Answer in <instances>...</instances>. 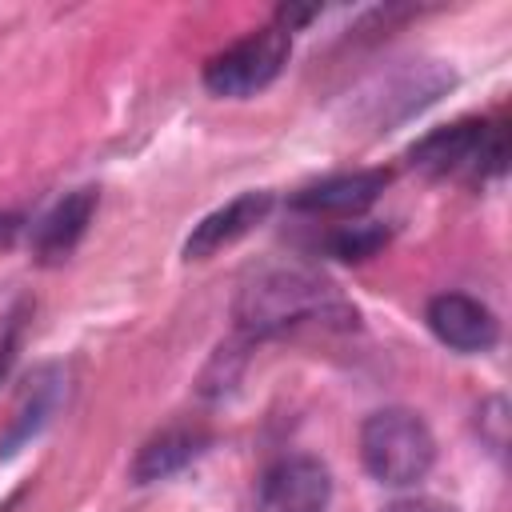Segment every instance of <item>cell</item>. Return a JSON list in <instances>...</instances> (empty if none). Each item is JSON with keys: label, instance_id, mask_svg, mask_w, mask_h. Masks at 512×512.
I'll list each match as a JSON object with an SVG mask.
<instances>
[{"label": "cell", "instance_id": "6da1fadb", "mask_svg": "<svg viewBox=\"0 0 512 512\" xmlns=\"http://www.w3.org/2000/svg\"><path fill=\"white\" fill-rule=\"evenodd\" d=\"M232 316L244 340L280 336L304 324H320V328L356 324V308L344 300V292L328 276L300 264H272L252 272L232 300Z\"/></svg>", "mask_w": 512, "mask_h": 512}, {"label": "cell", "instance_id": "7a4b0ae2", "mask_svg": "<svg viewBox=\"0 0 512 512\" xmlns=\"http://www.w3.org/2000/svg\"><path fill=\"white\" fill-rule=\"evenodd\" d=\"M408 164L424 176H452L468 184H484L508 168V124L464 116L444 128H432L408 148Z\"/></svg>", "mask_w": 512, "mask_h": 512}, {"label": "cell", "instance_id": "3957f363", "mask_svg": "<svg viewBox=\"0 0 512 512\" xmlns=\"http://www.w3.org/2000/svg\"><path fill=\"white\" fill-rule=\"evenodd\" d=\"M360 464L384 488H412L436 464V436L412 408H380L360 424Z\"/></svg>", "mask_w": 512, "mask_h": 512}, {"label": "cell", "instance_id": "277c9868", "mask_svg": "<svg viewBox=\"0 0 512 512\" xmlns=\"http://www.w3.org/2000/svg\"><path fill=\"white\" fill-rule=\"evenodd\" d=\"M288 52H292V32L284 24H264L248 36H240L236 44H228L224 52H216L200 80L212 96H224V100H248L256 92H264L288 64Z\"/></svg>", "mask_w": 512, "mask_h": 512}, {"label": "cell", "instance_id": "5b68a950", "mask_svg": "<svg viewBox=\"0 0 512 512\" xmlns=\"http://www.w3.org/2000/svg\"><path fill=\"white\" fill-rule=\"evenodd\" d=\"M332 472L316 456L276 460L256 488V512H328Z\"/></svg>", "mask_w": 512, "mask_h": 512}, {"label": "cell", "instance_id": "8992f818", "mask_svg": "<svg viewBox=\"0 0 512 512\" xmlns=\"http://www.w3.org/2000/svg\"><path fill=\"white\" fill-rule=\"evenodd\" d=\"M424 320H428V328H432V336L440 344H448L452 352H464V356L492 352L496 340H500L496 312L484 300L464 296V292H440V296H432L428 308H424Z\"/></svg>", "mask_w": 512, "mask_h": 512}, {"label": "cell", "instance_id": "52a82bcc", "mask_svg": "<svg viewBox=\"0 0 512 512\" xmlns=\"http://www.w3.org/2000/svg\"><path fill=\"white\" fill-rule=\"evenodd\" d=\"M392 172L388 168H356V172H336L324 176L308 188H300L292 196L296 212L308 216H360L364 208H372L380 200V192L388 188Z\"/></svg>", "mask_w": 512, "mask_h": 512}, {"label": "cell", "instance_id": "ba28073f", "mask_svg": "<svg viewBox=\"0 0 512 512\" xmlns=\"http://www.w3.org/2000/svg\"><path fill=\"white\" fill-rule=\"evenodd\" d=\"M100 204V188H72L64 192L36 224H32V256L40 264H64L76 244L84 240Z\"/></svg>", "mask_w": 512, "mask_h": 512}, {"label": "cell", "instance_id": "9c48e42d", "mask_svg": "<svg viewBox=\"0 0 512 512\" xmlns=\"http://www.w3.org/2000/svg\"><path fill=\"white\" fill-rule=\"evenodd\" d=\"M272 212V192H240L236 200H228L224 208L208 212L184 240V260H208L220 248L236 244L240 236H248L264 216Z\"/></svg>", "mask_w": 512, "mask_h": 512}, {"label": "cell", "instance_id": "30bf717a", "mask_svg": "<svg viewBox=\"0 0 512 512\" xmlns=\"http://www.w3.org/2000/svg\"><path fill=\"white\" fill-rule=\"evenodd\" d=\"M204 448H208V432H204V428H192V424L164 428V432H156L152 440L140 444V452H136V460H132V484L168 480V476H176L180 468H188Z\"/></svg>", "mask_w": 512, "mask_h": 512}, {"label": "cell", "instance_id": "8fae6325", "mask_svg": "<svg viewBox=\"0 0 512 512\" xmlns=\"http://www.w3.org/2000/svg\"><path fill=\"white\" fill-rule=\"evenodd\" d=\"M60 384H64V380L56 376V368L36 372V380H32V388H28L24 404H20V412H16L12 428H8V436L0 440V452H4V456L16 452V444H24L28 436H36V432L48 424V416L56 412V404H60V396H64Z\"/></svg>", "mask_w": 512, "mask_h": 512}, {"label": "cell", "instance_id": "7c38bea8", "mask_svg": "<svg viewBox=\"0 0 512 512\" xmlns=\"http://www.w3.org/2000/svg\"><path fill=\"white\" fill-rule=\"evenodd\" d=\"M388 228L384 224H336L324 240V252L336 256V260H348V264H360V260H372L384 244H388Z\"/></svg>", "mask_w": 512, "mask_h": 512}, {"label": "cell", "instance_id": "4fadbf2b", "mask_svg": "<svg viewBox=\"0 0 512 512\" xmlns=\"http://www.w3.org/2000/svg\"><path fill=\"white\" fill-rule=\"evenodd\" d=\"M380 512H456L448 500H436V496H400L392 504H384Z\"/></svg>", "mask_w": 512, "mask_h": 512}, {"label": "cell", "instance_id": "5bb4252c", "mask_svg": "<svg viewBox=\"0 0 512 512\" xmlns=\"http://www.w3.org/2000/svg\"><path fill=\"white\" fill-rule=\"evenodd\" d=\"M20 228H24V216H16V212H0V248H8V244L20 236Z\"/></svg>", "mask_w": 512, "mask_h": 512}]
</instances>
